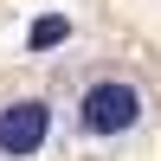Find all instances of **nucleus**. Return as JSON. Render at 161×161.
I'll return each mask as SVG.
<instances>
[{
    "label": "nucleus",
    "instance_id": "1",
    "mask_svg": "<svg viewBox=\"0 0 161 161\" xmlns=\"http://www.w3.org/2000/svg\"><path fill=\"white\" fill-rule=\"evenodd\" d=\"M155 84L136 71V64H116V58H90L84 71L64 77V142L84 155H123L136 142H148L155 129Z\"/></svg>",
    "mask_w": 161,
    "mask_h": 161
},
{
    "label": "nucleus",
    "instance_id": "2",
    "mask_svg": "<svg viewBox=\"0 0 161 161\" xmlns=\"http://www.w3.org/2000/svg\"><path fill=\"white\" fill-rule=\"evenodd\" d=\"M64 142L52 90H0V161H45Z\"/></svg>",
    "mask_w": 161,
    "mask_h": 161
}]
</instances>
